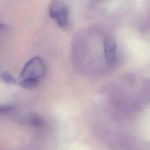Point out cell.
<instances>
[{
	"label": "cell",
	"instance_id": "obj_3",
	"mask_svg": "<svg viewBox=\"0 0 150 150\" xmlns=\"http://www.w3.org/2000/svg\"><path fill=\"white\" fill-rule=\"evenodd\" d=\"M104 51L106 61L109 63H113L116 59L117 45L111 35H107L104 38Z\"/></svg>",
	"mask_w": 150,
	"mask_h": 150
},
{
	"label": "cell",
	"instance_id": "obj_6",
	"mask_svg": "<svg viewBox=\"0 0 150 150\" xmlns=\"http://www.w3.org/2000/svg\"><path fill=\"white\" fill-rule=\"evenodd\" d=\"M14 110L13 107L12 105H7V104H5V105H2L0 107V111L1 114H7V113H9L11 111H12Z\"/></svg>",
	"mask_w": 150,
	"mask_h": 150
},
{
	"label": "cell",
	"instance_id": "obj_5",
	"mask_svg": "<svg viewBox=\"0 0 150 150\" xmlns=\"http://www.w3.org/2000/svg\"><path fill=\"white\" fill-rule=\"evenodd\" d=\"M29 121H30V123L32 125H33L36 127L40 126L43 124V121L42 118L37 115H32L30 117Z\"/></svg>",
	"mask_w": 150,
	"mask_h": 150
},
{
	"label": "cell",
	"instance_id": "obj_4",
	"mask_svg": "<svg viewBox=\"0 0 150 150\" xmlns=\"http://www.w3.org/2000/svg\"><path fill=\"white\" fill-rule=\"evenodd\" d=\"M1 79L2 80L5 81L6 83H8L9 84H15L16 83V80L14 78V77L11 74L9 73L4 71L3 72L1 75Z\"/></svg>",
	"mask_w": 150,
	"mask_h": 150
},
{
	"label": "cell",
	"instance_id": "obj_1",
	"mask_svg": "<svg viewBox=\"0 0 150 150\" xmlns=\"http://www.w3.org/2000/svg\"><path fill=\"white\" fill-rule=\"evenodd\" d=\"M46 67L42 59L35 56L28 61L21 72L19 83L25 88H31L36 86L44 77Z\"/></svg>",
	"mask_w": 150,
	"mask_h": 150
},
{
	"label": "cell",
	"instance_id": "obj_2",
	"mask_svg": "<svg viewBox=\"0 0 150 150\" xmlns=\"http://www.w3.org/2000/svg\"><path fill=\"white\" fill-rule=\"evenodd\" d=\"M50 15L56 19L57 24L62 28L66 26L69 15V9L66 5L62 6H54L50 9Z\"/></svg>",
	"mask_w": 150,
	"mask_h": 150
}]
</instances>
